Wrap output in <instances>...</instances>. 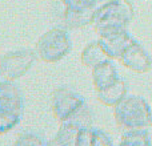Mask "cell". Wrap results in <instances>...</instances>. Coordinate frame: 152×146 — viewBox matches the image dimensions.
Instances as JSON below:
<instances>
[{
	"label": "cell",
	"instance_id": "5",
	"mask_svg": "<svg viewBox=\"0 0 152 146\" xmlns=\"http://www.w3.org/2000/svg\"><path fill=\"white\" fill-rule=\"evenodd\" d=\"M0 108L24 112V97L15 81L0 77Z\"/></svg>",
	"mask_w": 152,
	"mask_h": 146
},
{
	"label": "cell",
	"instance_id": "8",
	"mask_svg": "<svg viewBox=\"0 0 152 146\" xmlns=\"http://www.w3.org/2000/svg\"><path fill=\"white\" fill-rule=\"evenodd\" d=\"M12 146H48V139L34 130H24L16 137Z\"/></svg>",
	"mask_w": 152,
	"mask_h": 146
},
{
	"label": "cell",
	"instance_id": "1",
	"mask_svg": "<svg viewBox=\"0 0 152 146\" xmlns=\"http://www.w3.org/2000/svg\"><path fill=\"white\" fill-rule=\"evenodd\" d=\"M71 49L72 41L67 29L56 27L43 33L34 48L37 59L48 64L59 63L71 52Z\"/></svg>",
	"mask_w": 152,
	"mask_h": 146
},
{
	"label": "cell",
	"instance_id": "9",
	"mask_svg": "<svg viewBox=\"0 0 152 146\" xmlns=\"http://www.w3.org/2000/svg\"><path fill=\"white\" fill-rule=\"evenodd\" d=\"M69 11H83L88 8L95 0H61Z\"/></svg>",
	"mask_w": 152,
	"mask_h": 146
},
{
	"label": "cell",
	"instance_id": "2",
	"mask_svg": "<svg viewBox=\"0 0 152 146\" xmlns=\"http://www.w3.org/2000/svg\"><path fill=\"white\" fill-rule=\"evenodd\" d=\"M0 59H1V77L16 81L34 66L37 56L34 49L20 48L4 53L0 56Z\"/></svg>",
	"mask_w": 152,
	"mask_h": 146
},
{
	"label": "cell",
	"instance_id": "6",
	"mask_svg": "<svg viewBox=\"0 0 152 146\" xmlns=\"http://www.w3.org/2000/svg\"><path fill=\"white\" fill-rule=\"evenodd\" d=\"M23 113L24 112L0 108V136L16 128L23 120Z\"/></svg>",
	"mask_w": 152,
	"mask_h": 146
},
{
	"label": "cell",
	"instance_id": "4",
	"mask_svg": "<svg viewBox=\"0 0 152 146\" xmlns=\"http://www.w3.org/2000/svg\"><path fill=\"white\" fill-rule=\"evenodd\" d=\"M88 133L89 129L63 122L53 139L48 141V146H88Z\"/></svg>",
	"mask_w": 152,
	"mask_h": 146
},
{
	"label": "cell",
	"instance_id": "3",
	"mask_svg": "<svg viewBox=\"0 0 152 146\" xmlns=\"http://www.w3.org/2000/svg\"><path fill=\"white\" fill-rule=\"evenodd\" d=\"M84 104V98L68 86L56 88L51 94V110L60 124L66 122L77 108Z\"/></svg>",
	"mask_w": 152,
	"mask_h": 146
},
{
	"label": "cell",
	"instance_id": "11",
	"mask_svg": "<svg viewBox=\"0 0 152 146\" xmlns=\"http://www.w3.org/2000/svg\"><path fill=\"white\" fill-rule=\"evenodd\" d=\"M0 77H1V59H0Z\"/></svg>",
	"mask_w": 152,
	"mask_h": 146
},
{
	"label": "cell",
	"instance_id": "10",
	"mask_svg": "<svg viewBox=\"0 0 152 146\" xmlns=\"http://www.w3.org/2000/svg\"><path fill=\"white\" fill-rule=\"evenodd\" d=\"M119 146H150V145H148V141L143 136L131 134V136H127Z\"/></svg>",
	"mask_w": 152,
	"mask_h": 146
},
{
	"label": "cell",
	"instance_id": "7",
	"mask_svg": "<svg viewBox=\"0 0 152 146\" xmlns=\"http://www.w3.org/2000/svg\"><path fill=\"white\" fill-rule=\"evenodd\" d=\"M104 53L105 52L103 51L102 45L99 43H91L84 48L83 53H81V61L87 66H96L99 64L104 63V60H103Z\"/></svg>",
	"mask_w": 152,
	"mask_h": 146
}]
</instances>
